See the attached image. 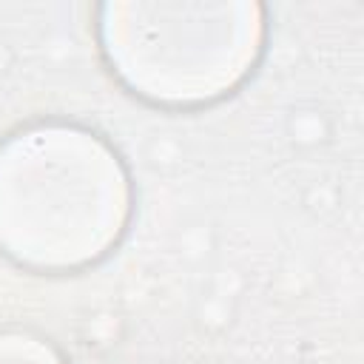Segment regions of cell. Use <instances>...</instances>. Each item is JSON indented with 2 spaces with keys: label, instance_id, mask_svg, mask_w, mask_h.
I'll use <instances>...</instances> for the list:
<instances>
[{
  "label": "cell",
  "instance_id": "7a4b0ae2",
  "mask_svg": "<svg viewBox=\"0 0 364 364\" xmlns=\"http://www.w3.org/2000/svg\"><path fill=\"white\" fill-rule=\"evenodd\" d=\"M102 51L117 77L162 105H202L256 65L264 23L256 3H111Z\"/></svg>",
  "mask_w": 364,
  "mask_h": 364
},
{
  "label": "cell",
  "instance_id": "6da1fadb",
  "mask_svg": "<svg viewBox=\"0 0 364 364\" xmlns=\"http://www.w3.org/2000/svg\"><path fill=\"white\" fill-rule=\"evenodd\" d=\"M131 188L117 154L71 125H37L0 145V250L34 270H74L125 230Z\"/></svg>",
  "mask_w": 364,
  "mask_h": 364
},
{
  "label": "cell",
  "instance_id": "3957f363",
  "mask_svg": "<svg viewBox=\"0 0 364 364\" xmlns=\"http://www.w3.org/2000/svg\"><path fill=\"white\" fill-rule=\"evenodd\" d=\"M0 364H63V361L46 341L23 333H6L0 336Z\"/></svg>",
  "mask_w": 364,
  "mask_h": 364
}]
</instances>
